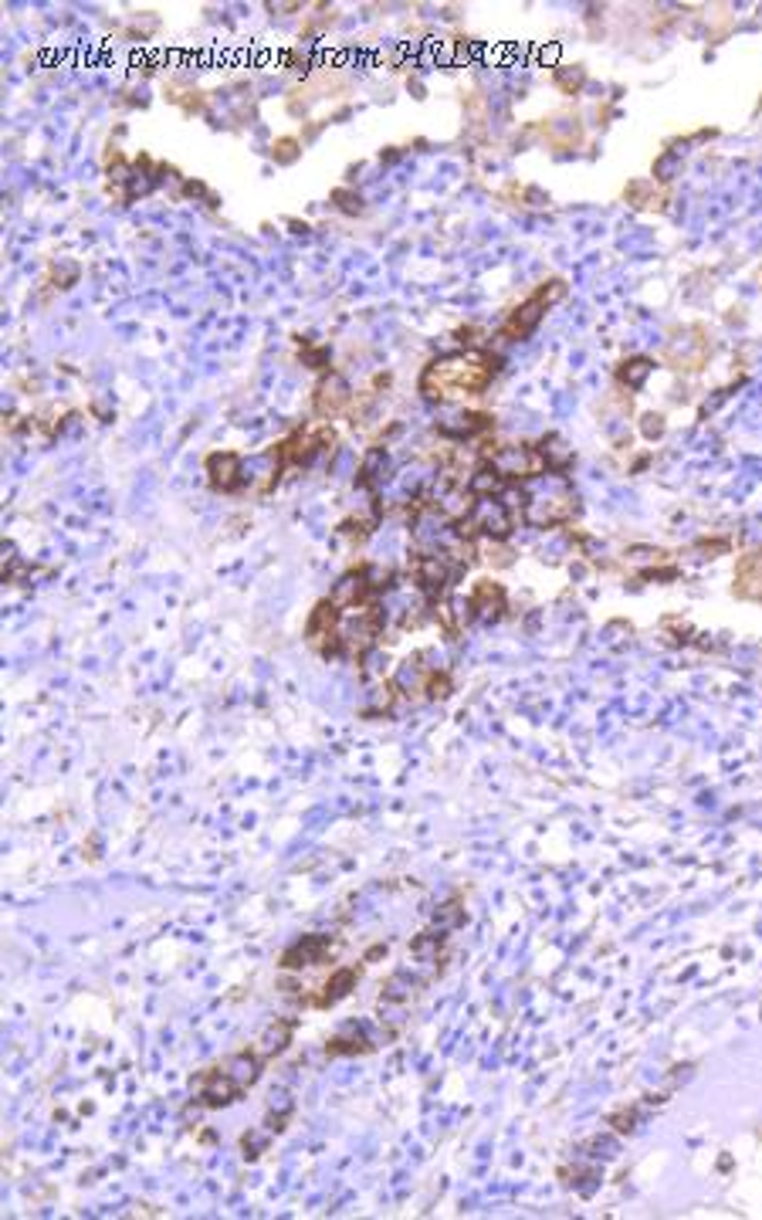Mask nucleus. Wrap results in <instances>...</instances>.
<instances>
[{
    "label": "nucleus",
    "mask_w": 762,
    "mask_h": 1220,
    "mask_svg": "<svg viewBox=\"0 0 762 1220\" xmlns=\"http://www.w3.org/2000/svg\"><path fill=\"white\" fill-rule=\"evenodd\" d=\"M427 377H437L441 390L454 387V390H482L488 383V366L485 360H472L464 356V370H454V360H441L427 370Z\"/></svg>",
    "instance_id": "nucleus-1"
},
{
    "label": "nucleus",
    "mask_w": 762,
    "mask_h": 1220,
    "mask_svg": "<svg viewBox=\"0 0 762 1220\" xmlns=\"http://www.w3.org/2000/svg\"><path fill=\"white\" fill-rule=\"evenodd\" d=\"M241 1088H244V1085H237L224 1068H214V1071H207V1075L200 1078V1102L207 1108L227 1105V1102H234L237 1095H241Z\"/></svg>",
    "instance_id": "nucleus-2"
},
{
    "label": "nucleus",
    "mask_w": 762,
    "mask_h": 1220,
    "mask_svg": "<svg viewBox=\"0 0 762 1220\" xmlns=\"http://www.w3.org/2000/svg\"><path fill=\"white\" fill-rule=\"evenodd\" d=\"M353 980H356V973H353V969H343V973H335L333 983L326 986V1000H339V996L346 994V986H349V983H353Z\"/></svg>",
    "instance_id": "nucleus-5"
},
{
    "label": "nucleus",
    "mask_w": 762,
    "mask_h": 1220,
    "mask_svg": "<svg viewBox=\"0 0 762 1220\" xmlns=\"http://www.w3.org/2000/svg\"><path fill=\"white\" fill-rule=\"evenodd\" d=\"M258 1068H262V1061H258L254 1054H234V1058L224 1065V1071H227L237 1085H251V1081L258 1078Z\"/></svg>",
    "instance_id": "nucleus-4"
},
{
    "label": "nucleus",
    "mask_w": 762,
    "mask_h": 1220,
    "mask_svg": "<svg viewBox=\"0 0 762 1220\" xmlns=\"http://www.w3.org/2000/svg\"><path fill=\"white\" fill-rule=\"evenodd\" d=\"M326 949H329V940H326V936H305L302 942H295L289 953H285V959H281V963H285L289 969L312 967V963H319Z\"/></svg>",
    "instance_id": "nucleus-3"
}]
</instances>
